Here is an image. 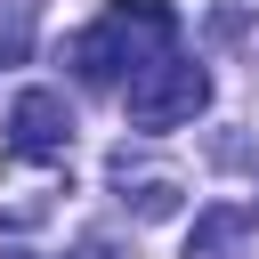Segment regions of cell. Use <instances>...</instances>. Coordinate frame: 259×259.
<instances>
[{"mask_svg":"<svg viewBox=\"0 0 259 259\" xmlns=\"http://www.w3.org/2000/svg\"><path fill=\"white\" fill-rule=\"evenodd\" d=\"M178 49V8L170 0H105L97 24H81L65 40V65L89 81V89H113L121 73H146L154 57Z\"/></svg>","mask_w":259,"mask_h":259,"instance_id":"obj_1","label":"cell"},{"mask_svg":"<svg viewBox=\"0 0 259 259\" xmlns=\"http://www.w3.org/2000/svg\"><path fill=\"white\" fill-rule=\"evenodd\" d=\"M210 105V73L194 65V57H154L146 73H130V89H121V113H130V130L138 138H162V130H186L194 113Z\"/></svg>","mask_w":259,"mask_h":259,"instance_id":"obj_2","label":"cell"},{"mask_svg":"<svg viewBox=\"0 0 259 259\" xmlns=\"http://www.w3.org/2000/svg\"><path fill=\"white\" fill-rule=\"evenodd\" d=\"M0 154H8V162H65V154H73V105H65L57 89H16Z\"/></svg>","mask_w":259,"mask_h":259,"instance_id":"obj_3","label":"cell"},{"mask_svg":"<svg viewBox=\"0 0 259 259\" xmlns=\"http://www.w3.org/2000/svg\"><path fill=\"white\" fill-rule=\"evenodd\" d=\"M113 186H121V202L138 219H170L186 202V178L178 170H130V154H113Z\"/></svg>","mask_w":259,"mask_h":259,"instance_id":"obj_4","label":"cell"},{"mask_svg":"<svg viewBox=\"0 0 259 259\" xmlns=\"http://www.w3.org/2000/svg\"><path fill=\"white\" fill-rule=\"evenodd\" d=\"M243 251H251V219H243L235 202H210V210L194 219V235H186L178 259H243Z\"/></svg>","mask_w":259,"mask_h":259,"instance_id":"obj_5","label":"cell"},{"mask_svg":"<svg viewBox=\"0 0 259 259\" xmlns=\"http://www.w3.org/2000/svg\"><path fill=\"white\" fill-rule=\"evenodd\" d=\"M0 259H40V251H24V243H8V251H0Z\"/></svg>","mask_w":259,"mask_h":259,"instance_id":"obj_6","label":"cell"}]
</instances>
